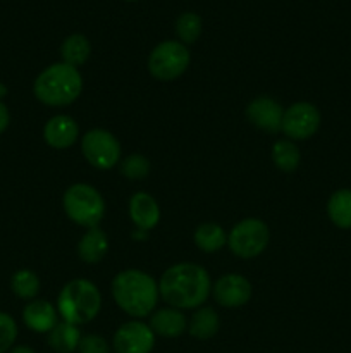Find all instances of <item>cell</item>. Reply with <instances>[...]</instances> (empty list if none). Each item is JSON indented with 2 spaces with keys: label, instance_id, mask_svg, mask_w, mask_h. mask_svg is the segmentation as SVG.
Listing matches in <instances>:
<instances>
[{
  "label": "cell",
  "instance_id": "cell-1",
  "mask_svg": "<svg viewBox=\"0 0 351 353\" xmlns=\"http://www.w3.org/2000/svg\"><path fill=\"white\" fill-rule=\"evenodd\" d=\"M209 272L198 264L181 262L162 274L158 293L174 309H196L210 295Z\"/></svg>",
  "mask_w": 351,
  "mask_h": 353
},
{
  "label": "cell",
  "instance_id": "cell-2",
  "mask_svg": "<svg viewBox=\"0 0 351 353\" xmlns=\"http://www.w3.org/2000/svg\"><path fill=\"white\" fill-rule=\"evenodd\" d=\"M112 296L127 316L143 319L155 309L160 293L151 276L138 269H127L112 279Z\"/></svg>",
  "mask_w": 351,
  "mask_h": 353
},
{
  "label": "cell",
  "instance_id": "cell-3",
  "mask_svg": "<svg viewBox=\"0 0 351 353\" xmlns=\"http://www.w3.org/2000/svg\"><path fill=\"white\" fill-rule=\"evenodd\" d=\"M83 92V78L79 74L78 68L57 62L38 74L34 79L33 93L41 103L50 107L69 105Z\"/></svg>",
  "mask_w": 351,
  "mask_h": 353
},
{
  "label": "cell",
  "instance_id": "cell-4",
  "mask_svg": "<svg viewBox=\"0 0 351 353\" xmlns=\"http://www.w3.org/2000/svg\"><path fill=\"white\" fill-rule=\"evenodd\" d=\"M102 307L98 288L88 279H72L61 290L57 312L64 323L81 326L95 319Z\"/></svg>",
  "mask_w": 351,
  "mask_h": 353
},
{
  "label": "cell",
  "instance_id": "cell-5",
  "mask_svg": "<svg viewBox=\"0 0 351 353\" xmlns=\"http://www.w3.org/2000/svg\"><path fill=\"white\" fill-rule=\"evenodd\" d=\"M65 214L74 224L83 228H98L105 216V202L98 190L86 183H78L67 188L62 199Z\"/></svg>",
  "mask_w": 351,
  "mask_h": 353
},
{
  "label": "cell",
  "instance_id": "cell-6",
  "mask_svg": "<svg viewBox=\"0 0 351 353\" xmlns=\"http://www.w3.org/2000/svg\"><path fill=\"white\" fill-rule=\"evenodd\" d=\"M191 55L188 47L178 40H165L151 50L148 57V71L160 81H172L188 69Z\"/></svg>",
  "mask_w": 351,
  "mask_h": 353
},
{
  "label": "cell",
  "instance_id": "cell-7",
  "mask_svg": "<svg viewBox=\"0 0 351 353\" xmlns=\"http://www.w3.org/2000/svg\"><path fill=\"white\" fill-rule=\"evenodd\" d=\"M268 240H270V231L267 224L257 217H248V219L240 221L231 230L227 245L237 257L253 259L267 248Z\"/></svg>",
  "mask_w": 351,
  "mask_h": 353
},
{
  "label": "cell",
  "instance_id": "cell-8",
  "mask_svg": "<svg viewBox=\"0 0 351 353\" xmlns=\"http://www.w3.org/2000/svg\"><path fill=\"white\" fill-rule=\"evenodd\" d=\"M81 150L86 161L102 171L116 168L120 161V143L107 130H89L81 140Z\"/></svg>",
  "mask_w": 351,
  "mask_h": 353
},
{
  "label": "cell",
  "instance_id": "cell-9",
  "mask_svg": "<svg viewBox=\"0 0 351 353\" xmlns=\"http://www.w3.org/2000/svg\"><path fill=\"white\" fill-rule=\"evenodd\" d=\"M320 126V112L313 103L296 102L284 110L281 131L291 140H308Z\"/></svg>",
  "mask_w": 351,
  "mask_h": 353
},
{
  "label": "cell",
  "instance_id": "cell-10",
  "mask_svg": "<svg viewBox=\"0 0 351 353\" xmlns=\"http://www.w3.org/2000/svg\"><path fill=\"white\" fill-rule=\"evenodd\" d=\"M112 345L116 353H150L155 347V333L141 321H129L117 327Z\"/></svg>",
  "mask_w": 351,
  "mask_h": 353
},
{
  "label": "cell",
  "instance_id": "cell-11",
  "mask_svg": "<svg viewBox=\"0 0 351 353\" xmlns=\"http://www.w3.org/2000/svg\"><path fill=\"white\" fill-rule=\"evenodd\" d=\"M213 299L219 305L234 307L246 305L251 299V285L244 276L241 274H226L217 279L212 288Z\"/></svg>",
  "mask_w": 351,
  "mask_h": 353
},
{
  "label": "cell",
  "instance_id": "cell-12",
  "mask_svg": "<svg viewBox=\"0 0 351 353\" xmlns=\"http://www.w3.org/2000/svg\"><path fill=\"white\" fill-rule=\"evenodd\" d=\"M246 116L255 128L267 133H277L282 128V117H284V109L281 103L268 97H258L248 105Z\"/></svg>",
  "mask_w": 351,
  "mask_h": 353
},
{
  "label": "cell",
  "instance_id": "cell-13",
  "mask_svg": "<svg viewBox=\"0 0 351 353\" xmlns=\"http://www.w3.org/2000/svg\"><path fill=\"white\" fill-rule=\"evenodd\" d=\"M79 137L78 123L72 119L71 116L65 114H58L52 119L47 121L43 128V138L47 145L57 150H64V148L72 147Z\"/></svg>",
  "mask_w": 351,
  "mask_h": 353
},
{
  "label": "cell",
  "instance_id": "cell-14",
  "mask_svg": "<svg viewBox=\"0 0 351 353\" xmlns=\"http://www.w3.org/2000/svg\"><path fill=\"white\" fill-rule=\"evenodd\" d=\"M129 217L140 231H150L160 221V209L148 193H136L129 200Z\"/></svg>",
  "mask_w": 351,
  "mask_h": 353
},
{
  "label": "cell",
  "instance_id": "cell-15",
  "mask_svg": "<svg viewBox=\"0 0 351 353\" xmlns=\"http://www.w3.org/2000/svg\"><path fill=\"white\" fill-rule=\"evenodd\" d=\"M23 321L34 333H50L57 326V310L47 300H33L23 310Z\"/></svg>",
  "mask_w": 351,
  "mask_h": 353
},
{
  "label": "cell",
  "instance_id": "cell-16",
  "mask_svg": "<svg viewBox=\"0 0 351 353\" xmlns=\"http://www.w3.org/2000/svg\"><path fill=\"white\" fill-rule=\"evenodd\" d=\"M150 327L155 334L162 338H178L188 330V321L181 310L169 307V309L157 310L151 316Z\"/></svg>",
  "mask_w": 351,
  "mask_h": 353
},
{
  "label": "cell",
  "instance_id": "cell-17",
  "mask_svg": "<svg viewBox=\"0 0 351 353\" xmlns=\"http://www.w3.org/2000/svg\"><path fill=\"white\" fill-rule=\"evenodd\" d=\"M109 252V240L100 228H92L78 243V255L86 264H98Z\"/></svg>",
  "mask_w": 351,
  "mask_h": 353
},
{
  "label": "cell",
  "instance_id": "cell-18",
  "mask_svg": "<svg viewBox=\"0 0 351 353\" xmlns=\"http://www.w3.org/2000/svg\"><path fill=\"white\" fill-rule=\"evenodd\" d=\"M81 333L79 327L69 323H57V326L48 333V347L57 353H72L78 350Z\"/></svg>",
  "mask_w": 351,
  "mask_h": 353
},
{
  "label": "cell",
  "instance_id": "cell-19",
  "mask_svg": "<svg viewBox=\"0 0 351 353\" xmlns=\"http://www.w3.org/2000/svg\"><path fill=\"white\" fill-rule=\"evenodd\" d=\"M89 54H92V43L81 33L69 34L61 45L62 62L72 65V68H79L85 64L89 59Z\"/></svg>",
  "mask_w": 351,
  "mask_h": 353
},
{
  "label": "cell",
  "instance_id": "cell-20",
  "mask_svg": "<svg viewBox=\"0 0 351 353\" xmlns=\"http://www.w3.org/2000/svg\"><path fill=\"white\" fill-rule=\"evenodd\" d=\"M219 331V316L212 307H202L189 319V334L196 340H210Z\"/></svg>",
  "mask_w": 351,
  "mask_h": 353
},
{
  "label": "cell",
  "instance_id": "cell-21",
  "mask_svg": "<svg viewBox=\"0 0 351 353\" xmlns=\"http://www.w3.org/2000/svg\"><path fill=\"white\" fill-rule=\"evenodd\" d=\"M329 219L341 230H351V190H337L327 202Z\"/></svg>",
  "mask_w": 351,
  "mask_h": 353
},
{
  "label": "cell",
  "instance_id": "cell-22",
  "mask_svg": "<svg viewBox=\"0 0 351 353\" xmlns=\"http://www.w3.org/2000/svg\"><path fill=\"white\" fill-rule=\"evenodd\" d=\"M195 243L202 252L213 254V252L220 250L227 243V234L219 224L203 223L196 228Z\"/></svg>",
  "mask_w": 351,
  "mask_h": 353
},
{
  "label": "cell",
  "instance_id": "cell-23",
  "mask_svg": "<svg viewBox=\"0 0 351 353\" xmlns=\"http://www.w3.org/2000/svg\"><path fill=\"white\" fill-rule=\"evenodd\" d=\"M299 159H301V155H299L298 147H296L292 141L279 140L275 141L274 147H272V161H274V164L277 165L281 171H296L299 165Z\"/></svg>",
  "mask_w": 351,
  "mask_h": 353
},
{
  "label": "cell",
  "instance_id": "cell-24",
  "mask_svg": "<svg viewBox=\"0 0 351 353\" xmlns=\"http://www.w3.org/2000/svg\"><path fill=\"white\" fill-rule=\"evenodd\" d=\"M176 33L184 45L195 43L203 31V21L196 12H182L176 19Z\"/></svg>",
  "mask_w": 351,
  "mask_h": 353
},
{
  "label": "cell",
  "instance_id": "cell-25",
  "mask_svg": "<svg viewBox=\"0 0 351 353\" xmlns=\"http://www.w3.org/2000/svg\"><path fill=\"white\" fill-rule=\"evenodd\" d=\"M10 288L19 299L31 300L40 292V279L30 269H21V271L14 272L12 279H10Z\"/></svg>",
  "mask_w": 351,
  "mask_h": 353
},
{
  "label": "cell",
  "instance_id": "cell-26",
  "mask_svg": "<svg viewBox=\"0 0 351 353\" xmlns=\"http://www.w3.org/2000/svg\"><path fill=\"white\" fill-rule=\"evenodd\" d=\"M120 172L127 179H143L150 172V162H148L147 157H143L140 154L127 155L120 162Z\"/></svg>",
  "mask_w": 351,
  "mask_h": 353
},
{
  "label": "cell",
  "instance_id": "cell-27",
  "mask_svg": "<svg viewBox=\"0 0 351 353\" xmlns=\"http://www.w3.org/2000/svg\"><path fill=\"white\" fill-rule=\"evenodd\" d=\"M17 338V324L9 314L0 312V353H6L12 348Z\"/></svg>",
  "mask_w": 351,
  "mask_h": 353
},
{
  "label": "cell",
  "instance_id": "cell-28",
  "mask_svg": "<svg viewBox=\"0 0 351 353\" xmlns=\"http://www.w3.org/2000/svg\"><path fill=\"white\" fill-rule=\"evenodd\" d=\"M79 353H109V343L105 338L98 336V334H86L81 336L78 347Z\"/></svg>",
  "mask_w": 351,
  "mask_h": 353
},
{
  "label": "cell",
  "instance_id": "cell-29",
  "mask_svg": "<svg viewBox=\"0 0 351 353\" xmlns=\"http://www.w3.org/2000/svg\"><path fill=\"white\" fill-rule=\"evenodd\" d=\"M9 123H10L9 109H7L6 103L0 102V133H3V131L9 128Z\"/></svg>",
  "mask_w": 351,
  "mask_h": 353
},
{
  "label": "cell",
  "instance_id": "cell-30",
  "mask_svg": "<svg viewBox=\"0 0 351 353\" xmlns=\"http://www.w3.org/2000/svg\"><path fill=\"white\" fill-rule=\"evenodd\" d=\"M9 353H36L33 350V348H30V347H23V345H21V347H14V348H10V352Z\"/></svg>",
  "mask_w": 351,
  "mask_h": 353
},
{
  "label": "cell",
  "instance_id": "cell-31",
  "mask_svg": "<svg viewBox=\"0 0 351 353\" xmlns=\"http://www.w3.org/2000/svg\"><path fill=\"white\" fill-rule=\"evenodd\" d=\"M126 2H136V0H126Z\"/></svg>",
  "mask_w": 351,
  "mask_h": 353
}]
</instances>
